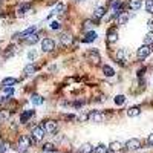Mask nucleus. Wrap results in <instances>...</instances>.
Listing matches in <instances>:
<instances>
[{"label": "nucleus", "mask_w": 153, "mask_h": 153, "mask_svg": "<svg viewBox=\"0 0 153 153\" xmlns=\"http://www.w3.org/2000/svg\"><path fill=\"white\" fill-rule=\"evenodd\" d=\"M5 119H8V112H5V110H2L0 112V121H5Z\"/></svg>", "instance_id": "36"}, {"label": "nucleus", "mask_w": 153, "mask_h": 153, "mask_svg": "<svg viewBox=\"0 0 153 153\" xmlns=\"http://www.w3.org/2000/svg\"><path fill=\"white\" fill-rule=\"evenodd\" d=\"M34 113H35V112L32 110V109H29V110H25L23 113L20 115V123H23V124H25V123H28L29 119L34 116Z\"/></svg>", "instance_id": "12"}, {"label": "nucleus", "mask_w": 153, "mask_h": 153, "mask_svg": "<svg viewBox=\"0 0 153 153\" xmlns=\"http://www.w3.org/2000/svg\"><path fill=\"white\" fill-rule=\"evenodd\" d=\"M14 94V89L12 87H2V100H5V96H11ZM0 100V101H2Z\"/></svg>", "instance_id": "25"}, {"label": "nucleus", "mask_w": 153, "mask_h": 153, "mask_svg": "<svg viewBox=\"0 0 153 153\" xmlns=\"http://www.w3.org/2000/svg\"><path fill=\"white\" fill-rule=\"evenodd\" d=\"M17 51H19V49L15 48L14 45H9V46L6 48V51H5V57H6V58L12 57V55H15V54H17Z\"/></svg>", "instance_id": "20"}, {"label": "nucleus", "mask_w": 153, "mask_h": 153, "mask_svg": "<svg viewBox=\"0 0 153 153\" xmlns=\"http://www.w3.org/2000/svg\"><path fill=\"white\" fill-rule=\"evenodd\" d=\"M152 54V46H147V45H143L141 48H138V51H136V57L139 60H144L147 58Z\"/></svg>", "instance_id": "3"}, {"label": "nucleus", "mask_w": 153, "mask_h": 153, "mask_svg": "<svg viewBox=\"0 0 153 153\" xmlns=\"http://www.w3.org/2000/svg\"><path fill=\"white\" fill-rule=\"evenodd\" d=\"M46 129L43 127V125H35L34 129H32V138H34L35 141H41L43 138L46 136Z\"/></svg>", "instance_id": "2"}, {"label": "nucleus", "mask_w": 153, "mask_h": 153, "mask_svg": "<svg viewBox=\"0 0 153 153\" xmlns=\"http://www.w3.org/2000/svg\"><path fill=\"white\" fill-rule=\"evenodd\" d=\"M90 25H92V20H86L84 21V29H89Z\"/></svg>", "instance_id": "37"}, {"label": "nucleus", "mask_w": 153, "mask_h": 153, "mask_svg": "<svg viewBox=\"0 0 153 153\" xmlns=\"http://www.w3.org/2000/svg\"><path fill=\"white\" fill-rule=\"evenodd\" d=\"M51 29L52 31H58L60 29V21H57V20L51 21Z\"/></svg>", "instance_id": "35"}, {"label": "nucleus", "mask_w": 153, "mask_h": 153, "mask_svg": "<svg viewBox=\"0 0 153 153\" xmlns=\"http://www.w3.org/2000/svg\"><path fill=\"white\" fill-rule=\"evenodd\" d=\"M96 32H94V31H89V32H86V35H84V38H83V43H92V41H95L96 40Z\"/></svg>", "instance_id": "17"}, {"label": "nucleus", "mask_w": 153, "mask_h": 153, "mask_svg": "<svg viewBox=\"0 0 153 153\" xmlns=\"http://www.w3.org/2000/svg\"><path fill=\"white\" fill-rule=\"evenodd\" d=\"M17 78H12V76H6L3 81H2V87H12L14 84H17Z\"/></svg>", "instance_id": "16"}, {"label": "nucleus", "mask_w": 153, "mask_h": 153, "mask_svg": "<svg viewBox=\"0 0 153 153\" xmlns=\"http://www.w3.org/2000/svg\"><path fill=\"white\" fill-rule=\"evenodd\" d=\"M35 70H37L35 64H28V66L23 69V74H25V76H32V75L35 74Z\"/></svg>", "instance_id": "18"}, {"label": "nucleus", "mask_w": 153, "mask_h": 153, "mask_svg": "<svg viewBox=\"0 0 153 153\" xmlns=\"http://www.w3.org/2000/svg\"><path fill=\"white\" fill-rule=\"evenodd\" d=\"M43 152H55V144H52V143H45L43 144Z\"/></svg>", "instance_id": "31"}, {"label": "nucleus", "mask_w": 153, "mask_h": 153, "mask_svg": "<svg viewBox=\"0 0 153 153\" xmlns=\"http://www.w3.org/2000/svg\"><path fill=\"white\" fill-rule=\"evenodd\" d=\"M28 58H29L31 61H32V60L35 58V52H29V54H28Z\"/></svg>", "instance_id": "39"}, {"label": "nucleus", "mask_w": 153, "mask_h": 153, "mask_svg": "<svg viewBox=\"0 0 153 153\" xmlns=\"http://www.w3.org/2000/svg\"><path fill=\"white\" fill-rule=\"evenodd\" d=\"M121 147H123V144L119 143V141H113V143L109 144V149H110L112 152H118L119 149H121Z\"/></svg>", "instance_id": "30"}, {"label": "nucleus", "mask_w": 153, "mask_h": 153, "mask_svg": "<svg viewBox=\"0 0 153 153\" xmlns=\"http://www.w3.org/2000/svg\"><path fill=\"white\" fill-rule=\"evenodd\" d=\"M31 144H32V139L29 138L28 135L20 136V138H19V143H17V152H20V153L28 152V149L31 147Z\"/></svg>", "instance_id": "1"}, {"label": "nucleus", "mask_w": 153, "mask_h": 153, "mask_svg": "<svg viewBox=\"0 0 153 153\" xmlns=\"http://www.w3.org/2000/svg\"><path fill=\"white\" fill-rule=\"evenodd\" d=\"M132 17V15H129V12H121L118 15V19H116V21H118V25H125L129 21V19Z\"/></svg>", "instance_id": "19"}, {"label": "nucleus", "mask_w": 153, "mask_h": 153, "mask_svg": "<svg viewBox=\"0 0 153 153\" xmlns=\"http://www.w3.org/2000/svg\"><path fill=\"white\" fill-rule=\"evenodd\" d=\"M103 74H104L106 76H113V75H115V70H113L110 66L104 64V66H103Z\"/></svg>", "instance_id": "29"}, {"label": "nucleus", "mask_w": 153, "mask_h": 153, "mask_svg": "<svg viewBox=\"0 0 153 153\" xmlns=\"http://www.w3.org/2000/svg\"><path fill=\"white\" fill-rule=\"evenodd\" d=\"M139 113H141V109H139L138 106H133V107H130L129 110H127V116L135 118V116H138Z\"/></svg>", "instance_id": "22"}, {"label": "nucleus", "mask_w": 153, "mask_h": 153, "mask_svg": "<svg viewBox=\"0 0 153 153\" xmlns=\"http://www.w3.org/2000/svg\"><path fill=\"white\" fill-rule=\"evenodd\" d=\"M38 40H40V37H38V34H35V32H34V34H31V35H28V37L25 38V41L28 43V45H35Z\"/></svg>", "instance_id": "21"}, {"label": "nucleus", "mask_w": 153, "mask_h": 153, "mask_svg": "<svg viewBox=\"0 0 153 153\" xmlns=\"http://www.w3.org/2000/svg\"><path fill=\"white\" fill-rule=\"evenodd\" d=\"M64 9V5L63 3H58L55 8H54L52 11H51V14H49V17H52V15H55V14H61V11Z\"/></svg>", "instance_id": "28"}, {"label": "nucleus", "mask_w": 153, "mask_h": 153, "mask_svg": "<svg viewBox=\"0 0 153 153\" xmlns=\"http://www.w3.org/2000/svg\"><path fill=\"white\" fill-rule=\"evenodd\" d=\"M145 11L153 14V0H145Z\"/></svg>", "instance_id": "33"}, {"label": "nucleus", "mask_w": 153, "mask_h": 153, "mask_svg": "<svg viewBox=\"0 0 153 153\" xmlns=\"http://www.w3.org/2000/svg\"><path fill=\"white\" fill-rule=\"evenodd\" d=\"M144 45H147V46H152L153 45V31H150V32H147V34H145V37H144Z\"/></svg>", "instance_id": "27"}, {"label": "nucleus", "mask_w": 153, "mask_h": 153, "mask_svg": "<svg viewBox=\"0 0 153 153\" xmlns=\"http://www.w3.org/2000/svg\"><path fill=\"white\" fill-rule=\"evenodd\" d=\"M76 2H83V0H76Z\"/></svg>", "instance_id": "40"}, {"label": "nucleus", "mask_w": 153, "mask_h": 153, "mask_svg": "<svg viewBox=\"0 0 153 153\" xmlns=\"http://www.w3.org/2000/svg\"><path fill=\"white\" fill-rule=\"evenodd\" d=\"M26 14H34V8H31L29 5L23 3L17 8V17H25Z\"/></svg>", "instance_id": "5"}, {"label": "nucleus", "mask_w": 153, "mask_h": 153, "mask_svg": "<svg viewBox=\"0 0 153 153\" xmlns=\"http://www.w3.org/2000/svg\"><path fill=\"white\" fill-rule=\"evenodd\" d=\"M141 141L139 139H136V138H132V139H129L127 143L124 144V147L127 150H130V152H133V150H138V149H141Z\"/></svg>", "instance_id": "6"}, {"label": "nucleus", "mask_w": 153, "mask_h": 153, "mask_svg": "<svg viewBox=\"0 0 153 153\" xmlns=\"http://www.w3.org/2000/svg\"><path fill=\"white\" fill-rule=\"evenodd\" d=\"M89 60L92 61V64H95V66H96V64H100L101 57H100V54H98V52L95 51V49H94V51H92V52L89 54Z\"/></svg>", "instance_id": "15"}, {"label": "nucleus", "mask_w": 153, "mask_h": 153, "mask_svg": "<svg viewBox=\"0 0 153 153\" xmlns=\"http://www.w3.org/2000/svg\"><path fill=\"white\" fill-rule=\"evenodd\" d=\"M55 49V41L52 38H43L41 41V51L43 52H52Z\"/></svg>", "instance_id": "4"}, {"label": "nucleus", "mask_w": 153, "mask_h": 153, "mask_svg": "<svg viewBox=\"0 0 153 153\" xmlns=\"http://www.w3.org/2000/svg\"><path fill=\"white\" fill-rule=\"evenodd\" d=\"M129 57H130V54H129V51L127 49H118L116 51V60L118 61H121V63H124V61H127L129 60Z\"/></svg>", "instance_id": "8"}, {"label": "nucleus", "mask_w": 153, "mask_h": 153, "mask_svg": "<svg viewBox=\"0 0 153 153\" xmlns=\"http://www.w3.org/2000/svg\"><path fill=\"white\" fill-rule=\"evenodd\" d=\"M80 153H95V147L92 145L90 143H84L83 145L80 147Z\"/></svg>", "instance_id": "14"}, {"label": "nucleus", "mask_w": 153, "mask_h": 153, "mask_svg": "<svg viewBox=\"0 0 153 153\" xmlns=\"http://www.w3.org/2000/svg\"><path fill=\"white\" fill-rule=\"evenodd\" d=\"M43 127L46 129L48 133H55L57 129H58V124L55 121H52V119H48V121H45V125Z\"/></svg>", "instance_id": "7"}, {"label": "nucleus", "mask_w": 153, "mask_h": 153, "mask_svg": "<svg viewBox=\"0 0 153 153\" xmlns=\"http://www.w3.org/2000/svg\"><path fill=\"white\" fill-rule=\"evenodd\" d=\"M141 5H143V0H130V2H129V8L133 9V11H138L141 8Z\"/></svg>", "instance_id": "23"}, {"label": "nucleus", "mask_w": 153, "mask_h": 153, "mask_svg": "<svg viewBox=\"0 0 153 153\" xmlns=\"http://www.w3.org/2000/svg\"><path fill=\"white\" fill-rule=\"evenodd\" d=\"M8 143H5V141H0V153H6L8 152Z\"/></svg>", "instance_id": "34"}, {"label": "nucleus", "mask_w": 153, "mask_h": 153, "mask_svg": "<svg viewBox=\"0 0 153 153\" xmlns=\"http://www.w3.org/2000/svg\"><path fill=\"white\" fill-rule=\"evenodd\" d=\"M116 40H118V32H116L115 28H110L107 31V41L109 43H115Z\"/></svg>", "instance_id": "13"}, {"label": "nucleus", "mask_w": 153, "mask_h": 153, "mask_svg": "<svg viewBox=\"0 0 153 153\" xmlns=\"http://www.w3.org/2000/svg\"><path fill=\"white\" fill-rule=\"evenodd\" d=\"M89 118H90L94 123H101L103 119H104V115H103L100 110H94V112L89 113Z\"/></svg>", "instance_id": "10"}, {"label": "nucleus", "mask_w": 153, "mask_h": 153, "mask_svg": "<svg viewBox=\"0 0 153 153\" xmlns=\"http://www.w3.org/2000/svg\"><path fill=\"white\" fill-rule=\"evenodd\" d=\"M106 15V8L104 6H98V8H95V11H94V20H101L103 17Z\"/></svg>", "instance_id": "11"}, {"label": "nucleus", "mask_w": 153, "mask_h": 153, "mask_svg": "<svg viewBox=\"0 0 153 153\" xmlns=\"http://www.w3.org/2000/svg\"><path fill=\"white\" fill-rule=\"evenodd\" d=\"M147 143H149L150 145H153V133L149 135V138H147Z\"/></svg>", "instance_id": "38"}, {"label": "nucleus", "mask_w": 153, "mask_h": 153, "mask_svg": "<svg viewBox=\"0 0 153 153\" xmlns=\"http://www.w3.org/2000/svg\"><path fill=\"white\" fill-rule=\"evenodd\" d=\"M124 101H125L124 95H116V96H115V104H116V106H123Z\"/></svg>", "instance_id": "32"}, {"label": "nucleus", "mask_w": 153, "mask_h": 153, "mask_svg": "<svg viewBox=\"0 0 153 153\" xmlns=\"http://www.w3.org/2000/svg\"><path fill=\"white\" fill-rule=\"evenodd\" d=\"M60 41H61L64 46H69V45H72V41H74V35L70 34V32H64V34L60 35Z\"/></svg>", "instance_id": "9"}, {"label": "nucleus", "mask_w": 153, "mask_h": 153, "mask_svg": "<svg viewBox=\"0 0 153 153\" xmlns=\"http://www.w3.org/2000/svg\"><path fill=\"white\" fill-rule=\"evenodd\" d=\"M110 149H109V145H104V144H98L95 147V153H109Z\"/></svg>", "instance_id": "26"}, {"label": "nucleus", "mask_w": 153, "mask_h": 153, "mask_svg": "<svg viewBox=\"0 0 153 153\" xmlns=\"http://www.w3.org/2000/svg\"><path fill=\"white\" fill-rule=\"evenodd\" d=\"M31 101L34 103L35 106H40V104H43V101H45V100H43V96H41V95H38V94H34V95L31 96Z\"/></svg>", "instance_id": "24"}]
</instances>
